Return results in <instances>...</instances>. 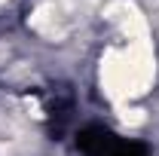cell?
<instances>
[{
	"instance_id": "6da1fadb",
	"label": "cell",
	"mask_w": 159,
	"mask_h": 156,
	"mask_svg": "<svg viewBox=\"0 0 159 156\" xmlns=\"http://www.w3.org/2000/svg\"><path fill=\"white\" fill-rule=\"evenodd\" d=\"M77 147L86 156H147V150L141 144L129 141V138H119L107 129H86L80 135Z\"/></svg>"
}]
</instances>
